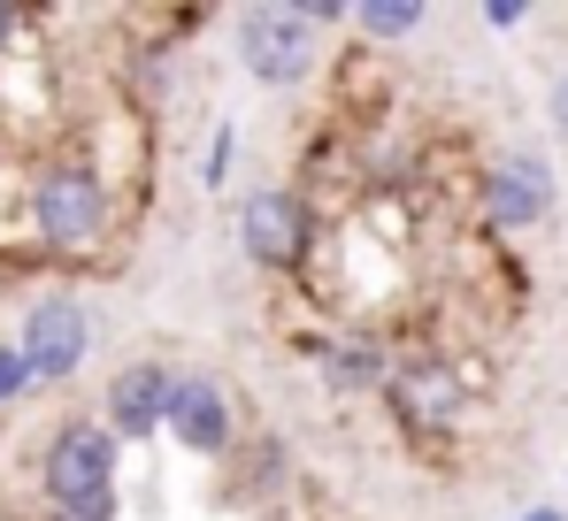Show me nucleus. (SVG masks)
<instances>
[{
  "instance_id": "nucleus-1",
  "label": "nucleus",
  "mask_w": 568,
  "mask_h": 521,
  "mask_svg": "<svg viewBox=\"0 0 568 521\" xmlns=\"http://www.w3.org/2000/svg\"><path fill=\"white\" fill-rule=\"evenodd\" d=\"M115 231H123V192L100 154L85 146H47L16 176V238L23 260L47 268H108L115 260Z\"/></svg>"
},
{
  "instance_id": "nucleus-2",
  "label": "nucleus",
  "mask_w": 568,
  "mask_h": 521,
  "mask_svg": "<svg viewBox=\"0 0 568 521\" xmlns=\"http://www.w3.org/2000/svg\"><path fill=\"white\" fill-rule=\"evenodd\" d=\"M384 415L407 445H446V437L469 430V376L446 346H392V368H384Z\"/></svg>"
},
{
  "instance_id": "nucleus-3",
  "label": "nucleus",
  "mask_w": 568,
  "mask_h": 521,
  "mask_svg": "<svg viewBox=\"0 0 568 521\" xmlns=\"http://www.w3.org/2000/svg\"><path fill=\"white\" fill-rule=\"evenodd\" d=\"M123 445L100 430V415H62L47 445H39V507H93V499H123Z\"/></svg>"
},
{
  "instance_id": "nucleus-4",
  "label": "nucleus",
  "mask_w": 568,
  "mask_h": 521,
  "mask_svg": "<svg viewBox=\"0 0 568 521\" xmlns=\"http://www.w3.org/2000/svg\"><path fill=\"white\" fill-rule=\"evenodd\" d=\"M231 47H239V70L270 92H292L323 70V31L300 0H262V8H239L231 16Z\"/></svg>"
},
{
  "instance_id": "nucleus-5",
  "label": "nucleus",
  "mask_w": 568,
  "mask_h": 521,
  "mask_svg": "<svg viewBox=\"0 0 568 521\" xmlns=\"http://www.w3.org/2000/svg\"><path fill=\"white\" fill-rule=\"evenodd\" d=\"M239 254L262 276H307V260L323 246V200H307L300 184H262L239 200Z\"/></svg>"
},
{
  "instance_id": "nucleus-6",
  "label": "nucleus",
  "mask_w": 568,
  "mask_h": 521,
  "mask_svg": "<svg viewBox=\"0 0 568 521\" xmlns=\"http://www.w3.org/2000/svg\"><path fill=\"white\" fill-rule=\"evenodd\" d=\"M162 437H170L185 460L223 468V460L239 452V437H246L231 384H223L215 368H178V376H170V407H162Z\"/></svg>"
},
{
  "instance_id": "nucleus-7",
  "label": "nucleus",
  "mask_w": 568,
  "mask_h": 521,
  "mask_svg": "<svg viewBox=\"0 0 568 521\" xmlns=\"http://www.w3.org/2000/svg\"><path fill=\"white\" fill-rule=\"evenodd\" d=\"M16 353L31 360V384L39 391H62L85 360H93V307L78 299V284H54L23 307V330H16Z\"/></svg>"
},
{
  "instance_id": "nucleus-8",
  "label": "nucleus",
  "mask_w": 568,
  "mask_h": 521,
  "mask_svg": "<svg viewBox=\"0 0 568 521\" xmlns=\"http://www.w3.org/2000/svg\"><path fill=\"white\" fill-rule=\"evenodd\" d=\"M554 200H561L554 162H546V154H530V146H507V154H491V162L476 170V223H484L491 238L538 231V223L554 215Z\"/></svg>"
},
{
  "instance_id": "nucleus-9",
  "label": "nucleus",
  "mask_w": 568,
  "mask_h": 521,
  "mask_svg": "<svg viewBox=\"0 0 568 521\" xmlns=\"http://www.w3.org/2000/svg\"><path fill=\"white\" fill-rule=\"evenodd\" d=\"M170 360H154V353H139V360H123L115 376H108V391H100V430L115 437V445H146V437H162V407H170Z\"/></svg>"
},
{
  "instance_id": "nucleus-10",
  "label": "nucleus",
  "mask_w": 568,
  "mask_h": 521,
  "mask_svg": "<svg viewBox=\"0 0 568 521\" xmlns=\"http://www.w3.org/2000/svg\"><path fill=\"white\" fill-rule=\"evenodd\" d=\"M300 360L338 391V399H377L384 368H392V346L377 330H300Z\"/></svg>"
},
{
  "instance_id": "nucleus-11",
  "label": "nucleus",
  "mask_w": 568,
  "mask_h": 521,
  "mask_svg": "<svg viewBox=\"0 0 568 521\" xmlns=\"http://www.w3.org/2000/svg\"><path fill=\"white\" fill-rule=\"evenodd\" d=\"M170 85H178V39H131L123 47V100L139 115H162Z\"/></svg>"
},
{
  "instance_id": "nucleus-12",
  "label": "nucleus",
  "mask_w": 568,
  "mask_h": 521,
  "mask_svg": "<svg viewBox=\"0 0 568 521\" xmlns=\"http://www.w3.org/2000/svg\"><path fill=\"white\" fill-rule=\"evenodd\" d=\"M284 483H292V452H284V437H254V445H246V437H239V452H231V499H254V507H262V499H277Z\"/></svg>"
},
{
  "instance_id": "nucleus-13",
  "label": "nucleus",
  "mask_w": 568,
  "mask_h": 521,
  "mask_svg": "<svg viewBox=\"0 0 568 521\" xmlns=\"http://www.w3.org/2000/svg\"><path fill=\"white\" fill-rule=\"evenodd\" d=\"M423 23H430L423 0H354V8H346V31H354L362 47H407Z\"/></svg>"
},
{
  "instance_id": "nucleus-14",
  "label": "nucleus",
  "mask_w": 568,
  "mask_h": 521,
  "mask_svg": "<svg viewBox=\"0 0 568 521\" xmlns=\"http://www.w3.org/2000/svg\"><path fill=\"white\" fill-rule=\"evenodd\" d=\"M231 162H239V123H215L200 154V192H231Z\"/></svg>"
},
{
  "instance_id": "nucleus-15",
  "label": "nucleus",
  "mask_w": 568,
  "mask_h": 521,
  "mask_svg": "<svg viewBox=\"0 0 568 521\" xmlns=\"http://www.w3.org/2000/svg\"><path fill=\"white\" fill-rule=\"evenodd\" d=\"M39 384H31V360L16 353V338H0V407H23Z\"/></svg>"
},
{
  "instance_id": "nucleus-16",
  "label": "nucleus",
  "mask_w": 568,
  "mask_h": 521,
  "mask_svg": "<svg viewBox=\"0 0 568 521\" xmlns=\"http://www.w3.org/2000/svg\"><path fill=\"white\" fill-rule=\"evenodd\" d=\"M31 23H39V8H8V0H0V62L23 47V31H31Z\"/></svg>"
},
{
  "instance_id": "nucleus-17",
  "label": "nucleus",
  "mask_w": 568,
  "mask_h": 521,
  "mask_svg": "<svg viewBox=\"0 0 568 521\" xmlns=\"http://www.w3.org/2000/svg\"><path fill=\"white\" fill-rule=\"evenodd\" d=\"M476 16H484V31H523V23H530V8H523V0H484Z\"/></svg>"
},
{
  "instance_id": "nucleus-18",
  "label": "nucleus",
  "mask_w": 568,
  "mask_h": 521,
  "mask_svg": "<svg viewBox=\"0 0 568 521\" xmlns=\"http://www.w3.org/2000/svg\"><path fill=\"white\" fill-rule=\"evenodd\" d=\"M47 521H123V499H93V507H62Z\"/></svg>"
},
{
  "instance_id": "nucleus-19",
  "label": "nucleus",
  "mask_w": 568,
  "mask_h": 521,
  "mask_svg": "<svg viewBox=\"0 0 568 521\" xmlns=\"http://www.w3.org/2000/svg\"><path fill=\"white\" fill-rule=\"evenodd\" d=\"M546 108H554V131H561V139H568V70H561V78H554V100H546Z\"/></svg>"
},
{
  "instance_id": "nucleus-20",
  "label": "nucleus",
  "mask_w": 568,
  "mask_h": 521,
  "mask_svg": "<svg viewBox=\"0 0 568 521\" xmlns=\"http://www.w3.org/2000/svg\"><path fill=\"white\" fill-rule=\"evenodd\" d=\"M515 521H568V507H523Z\"/></svg>"
},
{
  "instance_id": "nucleus-21",
  "label": "nucleus",
  "mask_w": 568,
  "mask_h": 521,
  "mask_svg": "<svg viewBox=\"0 0 568 521\" xmlns=\"http://www.w3.org/2000/svg\"><path fill=\"white\" fill-rule=\"evenodd\" d=\"M0 146H8V139H0Z\"/></svg>"
}]
</instances>
